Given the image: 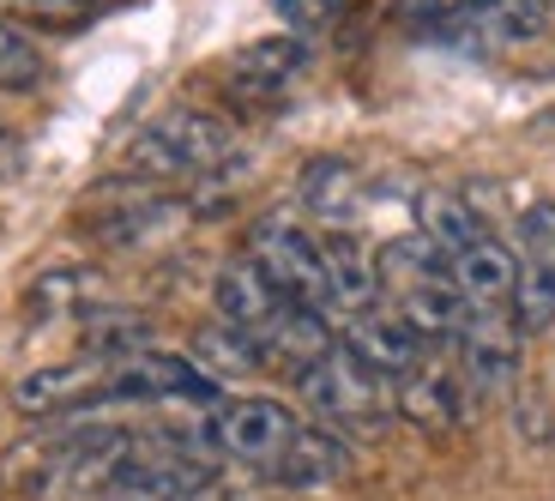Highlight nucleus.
<instances>
[{
    "label": "nucleus",
    "instance_id": "obj_1",
    "mask_svg": "<svg viewBox=\"0 0 555 501\" xmlns=\"http://www.w3.org/2000/svg\"><path fill=\"white\" fill-rule=\"evenodd\" d=\"M236 157V127L211 110H164L152 127H139L121 152V176L133 188H176V181L218 176Z\"/></svg>",
    "mask_w": 555,
    "mask_h": 501
},
{
    "label": "nucleus",
    "instance_id": "obj_2",
    "mask_svg": "<svg viewBox=\"0 0 555 501\" xmlns=\"http://www.w3.org/2000/svg\"><path fill=\"white\" fill-rule=\"evenodd\" d=\"M296 393H302V404L314 411L320 429H338L350 441V435H380L399 411H392V381H380L369 362H357L345 345H333L326 357H314L296 375Z\"/></svg>",
    "mask_w": 555,
    "mask_h": 501
},
{
    "label": "nucleus",
    "instance_id": "obj_3",
    "mask_svg": "<svg viewBox=\"0 0 555 501\" xmlns=\"http://www.w3.org/2000/svg\"><path fill=\"white\" fill-rule=\"evenodd\" d=\"M248 260L278 284V296H291L296 308H314L333 321V296H326V260H320V236L296 218H260L248 230Z\"/></svg>",
    "mask_w": 555,
    "mask_h": 501
},
{
    "label": "nucleus",
    "instance_id": "obj_4",
    "mask_svg": "<svg viewBox=\"0 0 555 501\" xmlns=\"http://www.w3.org/2000/svg\"><path fill=\"white\" fill-rule=\"evenodd\" d=\"M206 435L218 447V460L236 465H272L284 453V441L296 435L291 404L272 393H242V399H218V411L206 418Z\"/></svg>",
    "mask_w": 555,
    "mask_h": 501
},
{
    "label": "nucleus",
    "instance_id": "obj_5",
    "mask_svg": "<svg viewBox=\"0 0 555 501\" xmlns=\"http://www.w3.org/2000/svg\"><path fill=\"white\" fill-rule=\"evenodd\" d=\"M453 369L465 375L472 399H501L519 381V326L507 308H472L453 338Z\"/></svg>",
    "mask_w": 555,
    "mask_h": 501
},
{
    "label": "nucleus",
    "instance_id": "obj_6",
    "mask_svg": "<svg viewBox=\"0 0 555 501\" xmlns=\"http://www.w3.org/2000/svg\"><path fill=\"white\" fill-rule=\"evenodd\" d=\"M308 73V49L296 37H260L223 61V91L242 110H278Z\"/></svg>",
    "mask_w": 555,
    "mask_h": 501
},
{
    "label": "nucleus",
    "instance_id": "obj_7",
    "mask_svg": "<svg viewBox=\"0 0 555 501\" xmlns=\"http://www.w3.org/2000/svg\"><path fill=\"white\" fill-rule=\"evenodd\" d=\"M338 345H345L357 362H369L380 381H404V375H416V369L429 362V338L416 333L399 308H380V303L362 308V314H350Z\"/></svg>",
    "mask_w": 555,
    "mask_h": 501
},
{
    "label": "nucleus",
    "instance_id": "obj_8",
    "mask_svg": "<svg viewBox=\"0 0 555 501\" xmlns=\"http://www.w3.org/2000/svg\"><path fill=\"white\" fill-rule=\"evenodd\" d=\"M109 393V362L103 357H73V362H55V369H37L13 387V404L25 418H85L98 411Z\"/></svg>",
    "mask_w": 555,
    "mask_h": 501
},
{
    "label": "nucleus",
    "instance_id": "obj_9",
    "mask_svg": "<svg viewBox=\"0 0 555 501\" xmlns=\"http://www.w3.org/2000/svg\"><path fill=\"white\" fill-rule=\"evenodd\" d=\"M211 303H218V321L223 326L248 333L260 350H266V338L278 333V321L296 308L291 296H278V284L266 279L254 260H230V266H223L218 279H211Z\"/></svg>",
    "mask_w": 555,
    "mask_h": 501
},
{
    "label": "nucleus",
    "instance_id": "obj_10",
    "mask_svg": "<svg viewBox=\"0 0 555 501\" xmlns=\"http://www.w3.org/2000/svg\"><path fill=\"white\" fill-rule=\"evenodd\" d=\"M465 399H472V387H465V375L459 369H447V362H423L416 375L392 381V411L399 418H411L416 429H453L459 418H465Z\"/></svg>",
    "mask_w": 555,
    "mask_h": 501
},
{
    "label": "nucleus",
    "instance_id": "obj_11",
    "mask_svg": "<svg viewBox=\"0 0 555 501\" xmlns=\"http://www.w3.org/2000/svg\"><path fill=\"white\" fill-rule=\"evenodd\" d=\"M447 272H453L459 296H465L472 308H507L514 279H519V254L483 230L477 242H465L459 254H447Z\"/></svg>",
    "mask_w": 555,
    "mask_h": 501
},
{
    "label": "nucleus",
    "instance_id": "obj_12",
    "mask_svg": "<svg viewBox=\"0 0 555 501\" xmlns=\"http://www.w3.org/2000/svg\"><path fill=\"white\" fill-rule=\"evenodd\" d=\"M266 472L284 489H326L350 472V441L338 429H320V423H308V429L296 423V435L284 441V453H278Z\"/></svg>",
    "mask_w": 555,
    "mask_h": 501
},
{
    "label": "nucleus",
    "instance_id": "obj_13",
    "mask_svg": "<svg viewBox=\"0 0 555 501\" xmlns=\"http://www.w3.org/2000/svg\"><path fill=\"white\" fill-rule=\"evenodd\" d=\"M320 260H326V296H333V314H362V308L380 303V266L375 254L362 248L350 230L320 236Z\"/></svg>",
    "mask_w": 555,
    "mask_h": 501
},
{
    "label": "nucleus",
    "instance_id": "obj_14",
    "mask_svg": "<svg viewBox=\"0 0 555 501\" xmlns=\"http://www.w3.org/2000/svg\"><path fill=\"white\" fill-rule=\"evenodd\" d=\"M188 357H194L199 369L218 381V387H223V381H248V375H260V369H266V350L254 345L248 333L223 326V321L199 326V333H194V350H188Z\"/></svg>",
    "mask_w": 555,
    "mask_h": 501
},
{
    "label": "nucleus",
    "instance_id": "obj_15",
    "mask_svg": "<svg viewBox=\"0 0 555 501\" xmlns=\"http://www.w3.org/2000/svg\"><path fill=\"white\" fill-rule=\"evenodd\" d=\"M357 164H345V157H314V164L302 169V206L314 211V218H350L357 211Z\"/></svg>",
    "mask_w": 555,
    "mask_h": 501
},
{
    "label": "nucleus",
    "instance_id": "obj_16",
    "mask_svg": "<svg viewBox=\"0 0 555 501\" xmlns=\"http://www.w3.org/2000/svg\"><path fill=\"white\" fill-rule=\"evenodd\" d=\"M416 230L435 242L441 254H459L465 242L483 236V218L472 211V200L447 194V188H435V194H423V206H416Z\"/></svg>",
    "mask_w": 555,
    "mask_h": 501
},
{
    "label": "nucleus",
    "instance_id": "obj_17",
    "mask_svg": "<svg viewBox=\"0 0 555 501\" xmlns=\"http://www.w3.org/2000/svg\"><path fill=\"white\" fill-rule=\"evenodd\" d=\"M98 272H85V266H55V272H42L37 284H30L25 308H30V321H49V314H73V308H85L91 314V296H98Z\"/></svg>",
    "mask_w": 555,
    "mask_h": 501
},
{
    "label": "nucleus",
    "instance_id": "obj_18",
    "mask_svg": "<svg viewBox=\"0 0 555 501\" xmlns=\"http://www.w3.org/2000/svg\"><path fill=\"white\" fill-rule=\"evenodd\" d=\"M152 350V326L127 314V308H91L85 314V357H103V362H121Z\"/></svg>",
    "mask_w": 555,
    "mask_h": 501
},
{
    "label": "nucleus",
    "instance_id": "obj_19",
    "mask_svg": "<svg viewBox=\"0 0 555 501\" xmlns=\"http://www.w3.org/2000/svg\"><path fill=\"white\" fill-rule=\"evenodd\" d=\"M507 314H514L519 338L550 333L555 326V272L550 266H538V260L519 254V279H514V296H507Z\"/></svg>",
    "mask_w": 555,
    "mask_h": 501
},
{
    "label": "nucleus",
    "instance_id": "obj_20",
    "mask_svg": "<svg viewBox=\"0 0 555 501\" xmlns=\"http://www.w3.org/2000/svg\"><path fill=\"white\" fill-rule=\"evenodd\" d=\"M176 218H181L176 200H133V206H115L109 218L98 223V236H103V242H115V248H133V242L164 236V230H169Z\"/></svg>",
    "mask_w": 555,
    "mask_h": 501
},
{
    "label": "nucleus",
    "instance_id": "obj_21",
    "mask_svg": "<svg viewBox=\"0 0 555 501\" xmlns=\"http://www.w3.org/2000/svg\"><path fill=\"white\" fill-rule=\"evenodd\" d=\"M42 79H49L42 49L13 25V18H0V91H37Z\"/></svg>",
    "mask_w": 555,
    "mask_h": 501
},
{
    "label": "nucleus",
    "instance_id": "obj_22",
    "mask_svg": "<svg viewBox=\"0 0 555 501\" xmlns=\"http://www.w3.org/2000/svg\"><path fill=\"white\" fill-rule=\"evenodd\" d=\"M0 7H13L25 18H42V25H85V18H103L127 0H0Z\"/></svg>",
    "mask_w": 555,
    "mask_h": 501
},
{
    "label": "nucleus",
    "instance_id": "obj_23",
    "mask_svg": "<svg viewBox=\"0 0 555 501\" xmlns=\"http://www.w3.org/2000/svg\"><path fill=\"white\" fill-rule=\"evenodd\" d=\"M519 254L555 272V200H538V206L519 211Z\"/></svg>",
    "mask_w": 555,
    "mask_h": 501
},
{
    "label": "nucleus",
    "instance_id": "obj_24",
    "mask_svg": "<svg viewBox=\"0 0 555 501\" xmlns=\"http://www.w3.org/2000/svg\"><path fill=\"white\" fill-rule=\"evenodd\" d=\"M278 7H284V13L296 18V25H320V18H333L338 7H345V0H278Z\"/></svg>",
    "mask_w": 555,
    "mask_h": 501
},
{
    "label": "nucleus",
    "instance_id": "obj_25",
    "mask_svg": "<svg viewBox=\"0 0 555 501\" xmlns=\"http://www.w3.org/2000/svg\"><path fill=\"white\" fill-rule=\"evenodd\" d=\"M531 7H543V13H550V7H555V0H531Z\"/></svg>",
    "mask_w": 555,
    "mask_h": 501
}]
</instances>
